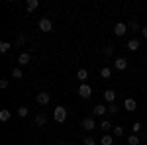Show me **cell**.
Segmentation results:
<instances>
[{
    "label": "cell",
    "instance_id": "obj_1",
    "mask_svg": "<svg viewBox=\"0 0 147 145\" xmlns=\"http://www.w3.org/2000/svg\"><path fill=\"white\" fill-rule=\"evenodd\" d=\"M53 118H55V122H65L67 120V108L65 106H57L55 112H53Z\"/></svg>",
    "mask_w": 147,
    "mask_h": 145
},
{
    "label": "cell",
    "instance_id": "obj_2",
    "mask_svg": "<svg viewBox=\"0 0 147 145\" xmlns=\"http://www.w3.org/2000/svg\"><path fill=\"white\" fill-rule=\"evenodd\" d=\"M79 96H80V98H90V96H92L90 84H80V86H79Z\"/></svg>",
    "mask_w": 147,
    "mask_h": 145
},
{
    "label": "cell",
    "instance_id": "obj_3",
    "mask_svg": "<svg viewBox=\"0 0 147 145\" xmlns=\"http://www.w3.org/2000/svg\"><path fill=\"white\" fill-rule=\"evenodd\" d=\"M39 30H41V32H45V34H49V32L53 30V24H51V20L41 18V20H39Z\"/></svg>",
    "mask_w": 147,
    "mask_h": 145
},
{
    "label": "cell",
    "instance_id": "obj_4",
    "mask_svg": "<svg viewBox=\"0 0 147 145\" xmlns=\"http://www.w3.org/2000/svg\"><path fill=\"white\" fill-rule=\"evenodd\" d=\"M114 34L116 35H120V37H122V35H125L127 34V24H116V26H114Z\"/></svg>",
    "mask_w": 147,
    "mask_h": 145
},
{
    "label": "cell",
    "instance_id": "obj_5",
    "mask_svg": "<svg viewBox=\"0 0 147 145\" xmlns=\"http://www.w3.org/2000/svg\"><path fill=\"white\" fill-rule=\"evenodd\" d=\"M80 125H82V129H84V132H92V129L96 127V123H94V120H92V118H84Z\"/></svg>",
    "mask_w": 147,
    "mask_h": 145
},
{
    "label": "cell",
    "instance_id": "obj_6",
    "mask_svg": "<svg viewBox=\"0 0 147 145\" xmlns=\"http://www.w3.org/2000/svg\"><path fill=\"white\" fill-rule=\"evenodd\" d=\"M127 67V59L125 57H118L116 61H114V69H118V71H124Z\"/></svg>",
    "mask_w": 147,
    "mask_h": 145
},
{
    "label": "cell",
    "instance_id": "obj_7",
    "mask_svg": "<svg viewBox=\"0 0 147 145\" xmlns=\"http://www.w3.org/2000/svg\"><path fill=\"white\" fill-rule=\"evenodd\" d=\"M35 100H37V104L45 106V104H49V94H47V92H39V94L35 96Z\"/></svg>",
    "mask_w": 147,
    "mask_h": 145
},
{
    "label": "cell",
    "instance_id": "obj_8",
    "mask_svg": "<svg viewBox=\"0 0 147 145\" xmlns=\"http://www.w3.org/2000/svg\"><path fill=\"white\" fill-rule=\"evenodd\" d=\"M124 108H125L127 112H134V110L137 108V102L134 100V98H125V102H124Z\"/></svg>",
    "mask_w": 147,
    "mask_h": 145
},
{
    "label": "cell",
    "instance_id": "obj_9",
    "mask_svg": "<svg viewBox=\"0 0 147 145\" xmlns=\"http://www.w3.org/2000/svg\"><path fill=\"white\" fill-rule=\"evenodd\" d=\"M106 112H108V108H106L104 104H96L94 110H92V114H94V116H104Z\"/></svg>",
    "mask_w": 147,
    "mask_h": 145
},
{
    "label": "cell",
    "instance_id": "obj_10",
    "mask_svg": "<svg viewBox=\"0 0 147 145\" xmlns=\"http://www.w3.org/2000/svg\"><path fill=\"white\" fill-rule=\"evenodd\" d=\"M104 100L106 102H110V104H114V100H116V92L114 90H104Z\"/></svg>",
    "mask_w": 147,
    "mask_h": 145
},
{
    "label": "cell",
    "instance_id": "obj_11",
    "mask_svg": "<svg viewBox=\"0 0 147 145\" xmlns=\"http://www.w3.org/2000/svg\"><path fill=\"white\" fill-rule=\"evenodd\" d=\"M30 61H32V57H30V53H22V55L18 57V63H20V65H28Z\"/></svg>",
    "mask_w": 147,
    "mask_h": 145
},
{
    "label": "cell",
    "instance_id": "obj_12",
    "mask_svg": "<svg viewBox=\"0 0 147 145\" xmlns=\"http://www.w3.org/2000/svg\"><path fill=\"white\" fill-rule=\"evenodd\" d=\"M86 77H88L86 69H79V71H77V78H79V80L82 82V84H84V80H86Z\"/></svg>",
    "mask_w": 147,
    "mask_h": 145
},
{
    "label": "cell",
    "instance_id": "obj_13",
    "mask_svg": "<svg viewBox=\"0 0 147 145\" xmlns=\"http://www.w3.org/2000/svg\"><path fill=\"white\" fill-rule=\"evenodd\" d=\"M139 47H141V45H139L137 39H129V41H127V49H129V51H137Z\"/></svg>",
    "mask_w": 147,
    "mask_h": 145
},
{
    "label": "cell",
    "instance_id": "obj_14",
    "mask_svg": "<svg viewBox=\"0 0 147 145\" xmlns=\"http://www.w3.org/2000/svg\"><path fill=\"white\" fill-rule=\"evenodd\" d=\"M100 143L102 145H114V137H112V135H108V134H104V135H102V139H100Z\"/></svg>",
    "mask_w": 147,
    "mask_h": 145
},
{
    "label": "cell",
    "instance_id": "obj_15",
    "mask_svg": "<svg viewBox=\"0 0 147 145\" xmlns=\"http://www.w3.org/2000/svg\"><path fill=\"white\" fill-rule=\"evenodd\" d=\"M98 127H100V129H102V132H104V134H108V132L112 129V123L108 122V120H104V122H102L100 125H98Z\"/></svg>",
    "mask_w": 147,
    "mask_h": 145
},
{
    "label": "cell",
    "instance_id": "obj_16",
    "mask_svg": "<svg viewBox=\"0 0 147 145\" xmlns=\"http://www.w3.org/2000/svg\"><path fill=\"white\" fill-rule=\"evenodd\" d=\"M45 122H47V118L43 114H37L35 116V125H45Z\"/></svg>",
    "mask_w": 147,
    "mask_h": 145
},
{
    "label": "cell",
    "instance_id": "obj_17",
    "mask_svg": "<svg viewBox=\"0 0 147 145\" xmlns=\"http://www.w3.org/2000/svg\"><path fill=\"white\" fill-rule=\"evenodd\" d=\"M10 120V110H0V122H8Z\"/></svg>",
    "mask_w": 147,
    "mask_h": 145
},
{
    "label": "cell",
    "instance_id": "obj_18",
    "mask_svg": "<svg viewBox=\"0 0 147 145\" xmlns=\"http://www.w3.org/2000/svg\"><path fill=\"white\" fill-rule=\"evenodd\" d=\"M37 6H39V2H37V0H28V12H34Z\"/></svg>",
    "mask_w": 147,
    "mask_h": 145
},
{
    "label": "cell",
    "instance_id": "obj_19",
    "mask_svg": "<svg viewBox=\"0 0 147 145\" xmlns=\"http://www.w3.org/2000/svg\"><path fill=\"white\" fill-rule=\"evenodd\" d=\"M110 75H112V69H110V67H104L100 71V77L102 78H110Z\"/></svg>",
    "mask_w": 147,
    "mask_h": 145
},
{
    "label": "cell",
    "instance_id": "obj_20",
    "mask_svg": "<svg viewBox=\"0 0 147 145\" xmlns=\"http://www.w3.org/2000/svg\"><path fill=\"white\" fill-rule=\"evenodd\" d=\"M127 30H131V32H139L141 28H139V24H137L136 20H134V22H129V24H127Z\"/></svg>",
    "mask_w": 147,
    "mask_h": 145
},
{
    "label": "cell",
    "instance_id": "obj_21",
    "mask_svg": "<svg viewBox=\"0 0 147 145\" xmlns=\"http://www.w3.org/2000/svg\"><path fill=\"white\" fill-rule=\"evenodd\" d=\"M127 143H129V145H139V137H137L136 134L129 135V137H127Z\"/></svg>",
    "mask_w": 147,
    "mask_h": 145
},
{
    "label": "cell",
    "instance_id": "obj_22",
    "mask_svg": "<svg viewBox=\"0 0 147 145\" xmlns=\"http://www.w3.org/2000/svg\"><path fill=\"white\" fill-rule=\"evenodd\" d=\"M22 75H24V73H22V69H20V67L12 69V77H14V78H22Z\"/></svg>",
    "mask_w": 147,
    "mask_h": 145
},
{
    "label": "cell",
    "instance_id": "obj_23",
    "mask_svg": "<svg viewBox=\"0 0 147 145\" xmlns=\"http://www.w3.org/2000/svg\"><path fill=\"white\" fill-rule=\"evenodd\" d=\"M112 51H114V47H112V45H106V47L102 49V53H104V57H110V55H112Z\"/></svg>",
    "mask_w": 147,
    "mask_h": 145
},
{
    "label": "cell",
    "instance_id": "obj_24",
    "mask_svg": "<svg viewBox=\"0 0 147 145\" xmlns=\"http://www.w3.org/2000/svg\"><path fill=\"white\" fill-rule=\"evenodd\" d=\"M114 135H116V137H122V135H124V127H122V125H116V127H114Z\"/></svg>",
    "mask_w": 147,
    "mask_h": 145
},
{
    "label": "cell",
    "instance_id": "obj_25",
    "mask_svg": "<svg viewBox=\"0 0 147 145\" xmlns=\"http://www.w3.org/2000/svg\"><path fill=\"white\" fill-rule=\"evenodd\" d=\"M18 116H20V118H26V116H28V108H26V106H20V108H18Z\"/></svg>",
    "mask_w": 147,
    "mask_h": 145
},
{
    "label": "cell",
    "instance_id": "obj_26",
    "mask_svg": "<svg viewBox=\"0 0 147 145\" xmlns=\"http://www.w3.org/2000/svg\"><path fill=\"white\" fill-rule=\"evenodd\" d=\"M10 47H12V45L8 43V41H2V43H0V51H2V53H6V51H8Z\"/></svg>",
    "mask_w": 147,
    "mask_h": 145
},
{
    "label": "cell",
    "instance_id": "obj_27",
    "mask_svg": "<svg viewBox=\"0 0 147 145\" xmlns=\"http://www.w3.org/2000/svg\"><path fill=\"white\" fill-rule=\"evenodd\" d=\"M118 110H120V108H118V104H110V106H108V112H110V114H116Z\"/></svg>",
    "mask_w": 147,
    "mask_h": 145
},
{
    "label": "cell",
    "instance_id": "obj_28",
    "mask_svg": "<svg viewBox=\"0 0 147 145\" xmlns=\"http://www.w3.org/2000/svg\"><path fill=\"white\" fill-rule=\"evenodd\" d=\"M131 129H134V134H137V132L141 129V123H139V122H136V123H134V127H131Z\"/></svg>",
    "mask_w": 147,
    "mask_h": 145
},
{
    "label": "cell",
    "instance_id": "obj_29",
    "mask_svg": "<svg viewBox=\"0 0 147 145\" xmlns=\"http://www.w3.org/2000/svg\"><path fill=\"white\" fill-rule=\"evenodd\" d=\"M84 145H96V141H94L92 137H86V139H84Z\"/></svg>",
    "mask_w": 147,
    "mask_h": 145
},
{
    "label": "cell",
    "instance_id": "obj_30",
    "mask_svg": "<svg viewBox=\"0 0 147 145\" xmlns=\"http://www.w3.org/2000/svg\"><path fill=\"white\" fill-rule=\"evenodd\" d=\"M0 88H8V80H6V78L0 80Z\"/></svg>",
    "mask_w": 147,
    "mask_h": 145
},
{
    "label": "cell",
    "instance_id": "obj_31",
    "mask_svg": "<svg viewBox=\"0 0 147 145\" xmlns=\"http://www.w3.org/2000/svg\"><path fill=\"white\" fill-rule=\"evenodd\" d=\"M24 41H26V35H20V37H18V45H22Z\"/></svg>",
    "mask_w": 147,
    "mask_h": 145
},
{
    "label": "cell",
    "instance_id": "obj_32",
    "mask_svg": "<svg viewBox=\"0 0 147 145\" xmlns=\"http://www.w3.org/2000/svg\"><path fill=\"white\" fill-rule=\"evenodd\" d=\"M141 35H143V37L147 39V26H145V28H141Z\"/></svg>",
    "mask_w": 147,
    "mask_h": 145
}]
</instances>
